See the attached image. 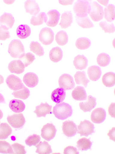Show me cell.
Here are the masks:
<instances>
[{"mask_svg":"<svg viewBox=\"0 0 115 154\" xmlns=\"http://www.w3.org/2000/svg\"><path fill=\"white\" fill-rule=\"evenodd\" d=\"M52 113L56 118L60 120H64L71 116L72 109L69 104L62 102L55 105L53 107Z\"/></svg>","mask_w":115,"mask_h":154,"instance_id":"obj_1","label":"cell"},{"mask_svg":"<svg viewBox=\"0 0 115 154\" xmlns=\"http://www.w3.org/2000/svg\"><path fill=\"white\" fill-rule=\"evenodd\" d=\"M8 52L14 58H21L25 54V48L20 40L14 39L9 44Z\"/></svg>","mask_w":115,"mask_h":154,"instance_id":"obj_2","label":"cell"},{"mask_svg":"<svg viewBox=\"0 0 115 154\" xmlns=\"http://www.w3.org/2000/svg\"><path fill=\"white\" fill-rule=\"evenodd\" d=\"M90 10V2L88 1H78L75 4L73 10L79 18L87 17Z\"/></svg>","mask_w":115,"mask_h":154,"instance_id":"obj_3","label":"cell"},{"mask_svg":"<svg viewBox=\"0 0 115 154\" xmlns=\"http://www.w3.org/2000/svg\"><path fill=\"white\" fill-rule=\"evenodd\" d=\"M89 14L94 22H99L103 19L104 16L103 8L96 2L90 3V10Z\"/></svg>","mask_w":115,"mask_h":154,"instance_id":"obj_4","label":"cell"},{"mask_svg":"<svg viewBox=\"0 0 115 154\" xmlns=\"http://www.w3.org/2000/svg\"><path fill=\"white\" fill-rule=\"evenodd\" d=\"M94 125L90 121L85 120L81 122L78 127V133L80 136L87 137L94 133Z\"/></svg>","mask_w":115,"mask_h":154,"instance_id":"obj_5","label":"cell"},{"mask_svg":"<svg viewBox=\"0 0 115 154\" xmlns=\"http://www.w3.org/2000/svg\"><path fill=\"white\" fill-rule=\"evenodd\" d=\"M39 39L42 44L44 45H49L54 40V33L50 28H43L39 33Z\"/></svg>","mask_w":115,"mask_h":154,"instance_id":"obj_6","label":"cell"},{"mask_svg":"<svg viewBox=\"0 0 115 154\" xmlns=\"http://www.w3.org/2000/svg\"><path fill=\"white\" fill-rule=\"evenodd\" d=\"M7 119L9 124L16 129L22 128L26 122L25 117L22 113L9 116Z\"/></svg>","mask_w":115,"mask_h":154,"instance_id":"obj_7","label":"cell"},{"mask_svg":"<svg viewBox=\"0 0 115 154\" xmlns=\"http://www.w3.org/2000/svg\"><path fill=\"white\" fill-rule=\"evenodd\" d=\"M58 84L59 87L65 91L72 90L75 86L73 78L67 74H63L60 76L58 80Z\"/></svg>","mask_w":115,"mask_h":154,"instance_id":"obj_8","label":"cell"},{"mask_svg":"<svg viewBox=\"0 0 115 154\" xmlns=\"http://www.w3.org/2000/svg\"><path fill=\"white\" fill-rule=\"evenodd\" d=\"M7 85L11 90L14 91L22 90L25 88L22 80L19 77L11 75L7 78L6 81Z\"/></svg>","mask_w":115,"mask_h":154,"instance_id":"obj_9","label":"cell"},{"mask_svg":"<svg viewBox=\"0 0 115 154\" xmlns=\"http://www.w3.org/2000/svg\"><path fill=\"white\" fill-rule=\"evenodd\" d=\"M56 130L55 126L52 123H47L42 128L41 136L43 139L49 141L55 137Z\"/></svg>","mask_w":115,"mask_h":154,"instance_id":"obj_10","label":"cell"},{"mask_svg":"<svg viewBox=\"0 0 115 154\" xmlns=\"http://www.w3.org/2000/svg\"><path fill=\"white\" fill-rule=\"evenodd\" d=\"M62 131L63 134L67 137H72L76 134L77 128L76 124L73 122L68 120L63 122Z\"/></svg>","mask_w":115,"mask_h":154,"instance_id":"obj_11","label":"cell"},{"mask_svg":"<svg viewBox=\"0 0 115 154\" xmlns=\"http://www.w3.org/2000/svg\"><path fill=\"white\" fill-rule=\"evenodd\" d=\"M106 117L105 110L102 108H97L93 111L91 119L93 123L101 124L104 122Z\"/></svg>","mask_w":115,"mask_h":154,"instance_id":"obj_12","label":"cell"},{"mask_svg":"<svg viewBox=\"0 0 115 154\" xmlns=\"http://www.w3.org/2000/svg\"><path fill=\"white\" fill-rule=\"evenodd\" d=\"M47 14L48 19L46 23L47 26L51 27L56 26L60 19V13L57 10H53L49 11Z\"/></svg>","mask_w":115,"mask_h":154,"instance_id":"obj_13","label":"cell"},{"mask_svg":"<svg viewBox=\"0 0 115 154\" xmlns=\"http://www.w3.org/2000/svg\"><path fill=\"white\" fill-rule=\"evenodd\" d=\"M23 82L26 86L30 88H33L38 85V76L33 72L27 73L24 75Z\"/></svg>","mask_w":115,"mask_h":154,"instance_id":"obj_14","label":"cell"},{"mask_svg":"<svg viewBox=\"0 0 115 154\" xmlns=\"http://www.w3.org/2000/svg\"><path fill=\"white\" fill-rule=\"evenodd\" d=\"M25 67L24 64L20 60H14L9 63V71L13 73L20 74L25 71Z\"/></svg>","mask_w":115,"mask_h":154,"instance_id":"obj_15","label":"cell"},{"mask_svg":"<svg viewBox=\"0 0 115 154\" xmlns=\"http://www.w3.org/2000/svg\"><path fill=\"white\" fill-rule=\"evenodd\" d=\"M96 99L91 96H88L87 102L79 103L80 108L84 112H90L96 107Z\"/></svg>","mask_w":115,"mask_h":154,"instance_id":"obj_16","label":"cell"},{"mask_svg":"<svg viewBox=\"0 0 115 154\" xmlns=\"http://www.w3.org/2000/svg\"><path fill=\"white\" fill-rule=\"evenodd\" d=\"M52 106L48 105L47 103H41V105L36 106V110L34 111L38 117H45L47 114L51 113Z\"/></svg>","mask_w":115,"mask_h":154,"instance_id":"obj_17","label":"cell"},{"mask_svg":"<svg viewBox=\"0 0 115 154\" xmlns=\"http://www.w3.org/2000/svg\"><path fill=\"white\" fill-rule=\"evenodd\" d=\"M25 8L27 13L34 16L37 15L40 11L39 5L35 1L28 0L26 1L25 4Z\"/></svg>","mask_w":115,"mask_h":154,"instance_id":"obj_18","label":"cell"},{"mask_svg":"<svg viewBox=\"0 0 115 154\" xmlns=\"http://www.w3.org/2000/svg\"><path fill=\"white\" fill-rule=\"evenodd\" d=\"M66 93L62 88H58L52 92L51 95V99L57 104L61 103L65 99Z\"/></svg>","mask_w":115,"mask_h":154,"instance_id":"obj_19","label":"cell"},{"mask_svg":"<svg viewBox=\"0 0 115 154\" xmlns=\"http://www.w3.org/2000/svg\"><path fill=\"white\" fill-rule=\"evenodd\" d=\"M72 96L73 99L77 101H84L87 98L85 89L81 86H78L75 88L72 93Z\"/></svg>","mask_w":115,"mask_h":154,"instance_id":"obj_20","label":"cell"},{"mask_svg":"<svg viewBox=\"0 0 115 154\" xmlns=\"http://www.w3.org/2000/svg\"><path fill=\"white\" fill-rule=\"evenodd\" d=\"M15 19L13 15L9 13H5L0 17V24L10 29L13 26Z\"/></svg>","mask_w":115,"mask_h":154,"instance_id":"obj_21","label":"cell"},{"mask_svg":"<svg viewBox=\"0 0 115 154\" xmlns=\"http://www.w3.org/2000/svg\"><path fill=\"white\" fill-rule=\"evenodd\" d=\"M9 107L12 111L16 113L23 112L26 107L25 103L22 101L16 99L11 100L9 103Z\"/></svg>","mask_w":115,"mask_h":154,"instance_id":"obj_22","label":"cell"},{"mask_svg":"<svg viewBox=\"0 0 115 154\" xmlns=\"http://www.w3.org/2000/svg\"><path fill=\"white\" fill-rule=\"evenodd\" d=\"M87 74L90 79L96 82L100 78L102 75L101 69L99 67L93 66L88 69Z\"/></svg>","mask_w":115,"mask_h":154,"instance_id":"obj_23","label":"cell"},{"mask_svg":"<svg viewBox=\"0 0 115 154\" xmlns=\"http://www.w3.org/2000/svg\"><path fill=\"white\" fill-rule=\"evenodd\" d=\"M72 22V16L70 11L64 12L61 15L59 25L62 28L65 29L70 27Z\"/></svg>","mask_w":115,"mask_h":154,"instance_id":"obj_24","label":"cell"},{"mask_svg":"<svg viewBox=\"0 0 115 154\" xmlns=\"http://www.w3.org/2000/svg\"><path fill=\"white\" fill-rule=\"evenodd\" d=\"M73 64L77 69H84L87 66L88 60L84 56L77 55L75 57Z\"/></svg>","mask_w":115,"mask_h":154,"instance_id":"obj_25","label":"cell"},{"mask_svg":"<svg viewBox=\"0 0 115 154\" xmlns=\"http://www.w3.org/2000/svg\"><path fill=\"white\" fill-rule=\"evenodd\" d=\"M31 33L30 27L27 25H21L16 29L17 36L21 39H25L29 37Z\"/></svg>","mask_w":115,"mask_h":154,"instance_id":"obj_26","label":"cell"},{"mask_svg":"<svg viewBox=\"0 0 115 154\" xmlns=\"http://www.w3.org/2000/svg\"><path fill=\"white\" fill-rule=\"evenodd\" d=\"M49 57L53 62H58L61 60L63 57V51L59 47L53 48L49 52Z\"/></svg>","mask_w":115,"mask_h":154,"instance_id":"obj_27","label":"cell"},{"mask_svg":"<svg viewBox=\"0 0 115 154\" xmlns=\"http://www.w3.org/2000/svg\"><path fill=\"white\" fill-rule=\"evenodd\" d=\"M48 17L47 14L44 12L40 13L37 16H33L30 20V24L34 26H38L43 24L44 22L46 23Z\"/></svg>","mask_w":115,"mask_h":154,"instance_id":"obj_28","label":"cell"},{"mask_svg":"<svg viewBox=\"0 0 115 154\" xmlns=\"http://www.w3.org/2000/svg\"><path fill=\"white\" fill-rule=\"evenodd\" d=\"M102 82L105 86L111 88L115 85V74L113 72H109L103 76Z\"/></svg>","mask_w":115,"mask_h":154,"instance_id":"obj_29","label":"cell"},{"mask_svg":"<svg viewBox=\"0 0 115 154\" xmlns=\"http://www.w3.org/2000/svg\"><path fill=\"white\" fill-rule=\"evenodd\" d=\"M37 149L36 153L39 154H49L52 153V149L51 146L46 141L41 142L36 146Z\"/></svg>","mask_w":115,"mask_h":154,"instance_id":"obj_30","label":"cell"},{"mask_svg":"<svg viewBox=\"0 0 115 154\" xmlns=\"http://www.w3.org/2000/svg\"><path fill=\"white\" fill-rule=\"evenodd\" d=\"M74 79L77 85H82L84 87H87L90 81L87 78L86 73L84 71H78L74 75Z\"/></svg>","mask_w":115,"mask_h":154,"instance_id":"obj_31","label":"cell"},{"mask_svg":"<svg viewBox=\"0 0 115 154\" xmlns=\"http://www.w3.org/2000/svg\"><path fill=\"white\" fill-rule=\"evenodd\" d=\"M105 18L108 22H112L115 20V6L110 4L105 8L104 12Z\"/></svg>","mask_w":115,"mask_h":154,"instance_id":"obj_32","label":"cell"},{"mask_svg":"<svg viewBox=\"0 0 115 154\" xmlns=\"http://www.w3.org/2000/svg\"><path fill=\"white\" fill-rule=\"evenodd\" d=\"M12 132V128L8 124L2 123L0 125V140L7 138Z\"/></svg>","mask_w":115,"mask_h":154,"instance_id":"obj_33","label":"cell"},{"mask_svg":"<svg viewBox=\"0 0 115 154\" xmlns=\"http://www.w3.org/2000/svg\"><path fill=\"white\" fill-rule=\"evenodd\" d=\"M92 143L89 139L82 138L77 142V147L81 151H87L90 149Z\"/></svg>","mask_w":115,"mask_h":154,"instance_id":"obj_34","label":"cell"},{"mask_svg":"<svg viewBox=\"0 0 115 154\" xmlns=\"http://www.w3.org/2000/svg\"><path fill=\"white\" fill-rule=\"evenodd\" d=\"M55 39L58 45L63 46L68 42V36L65 31L61 30L56 34Z\"/></svg>","mask_w":115,"mask_h":154,"instance_id":"obj_35","label":"cell"},{"mask_svg":"<svg viewBox=\"0 0 115 154\" xmlns=\"http://www.w3.org/2000/svg\"><path fill=\"white\" fill-rule=\"evenodd\" d=\"M91 41L89 38L85 37L78 38L75 42V46L79 50H85L90 47Z\"/></svg>","mask_w":115,"mask_h":154,"instance_id":"obj_36","label":"cell"},{"mask_svg":"<svg viewBox=\"0 0 115 154\" xmlns=\"http://www.w3.org/2000/svg\"><path fill=\"white\" fill-rule=\"evenodd\" d=\"M97 62L99 66L105 67L111 62V57L108 54L105 53L100 54L97 57Z\"/></svg>","mask_w":115,"mask_h":154,"instance_id":"obj_37","label":"cell"},{"mask_svg":"<svg viewBox=\"0 0 115 154\" xmlns=\"http://www.w3.org/2000/svg\"><path fill=\"white\" fill-rule=\"evenodd\" d=\"M30 50L39 57L44 55V50L41 44L37 42H32L30 44Z\"/></svg>","mask_w":115,"mask_h":154,"instance_id":"obj_38","label":"cell"},{"mask_svg":"<svg viewBox=\"0 0 115 154\" xmlns=\"http://www.w3.org/2000/svg\"><path fill=\"white\" fill-rule=\"evenodd\" d=\"M76 21L78 25L83 28H90L94 27L93 23L87 17L84 18L76 17Z\"/></svg>","mask_w":115,"mask_h":154,"instance_id":"obj_39","label":"cell"},{"mask_svg":"<svg viewBox=\"0 0 115 154\" xmlns=\"http://www.w3.org/2000/svg\"><path fill=\"white\" fill-rule=\"evenodd\" d=\"M12 94L15 98L25 100V99H28L30 96V91L28 88L25 87V88L21 90L13 92Z\"/></svg>","mask_w":115,"mask_h":154,"instance_id":"obj_40","label":"cell"},{"mask_svg":"<svg viewBox=\"0 0 115 154\" xmlns=\"http://www.w3.org/2000/svg\"><path fill=\"white\" fill-rule=\"evenodd\" d=\"M0 153L14 154L12 146L6 141H0Z\"/></svg>","mask_w":115,"mask_h":154,"instance_id":"obj_41","label":"cell"},{"mask_svg":"<svg viewBox=\"0 0 115 154\" xmlns=\"http://www.w3.org/2000/svg\"><path fill=\"white\" fill-rule=\"evenodd\" d=\"M35 60V56L30 52L26 54L21 58L19 59V60L21 61L22 63L24 64L25 67H28V66L33 63Z\"/></svg>","mask_w":115,"mask_h":154,"instance_id":"obj_42","label":"cell"},{"mask_svg":"<svg viewBox=\"0 0 115 154\" xmlns=\"http://www.w3.org/2000/svg\"><path fill=\"white\" fill-rule=\"evenodd\" d=\"M41 140L40 136L37 134H33L30 136L25 140V143L27 145L31 146H36L37 144L39 143Z\"/></svg>","mask_w":115,"mask_h":154,"instance_id":"obj_43","label":"cell"},{"mask_svg":"<svg viewBox=\"0 0 115 154\" xmlns=\"http://www.w3.org/2000/svg\"><path fill=\"white\" fill-rule=\"evenodd\" d=\"M99 26L105 33H113L115 32V26L113 23L109 24L104 21L100 22Z\"/></svg>","mask_w":115,"mask_h":154,"instance_id":"obj_44","label":"cell"},{"mask_svg":"<svg viewBox=\"0 0 115 154\" xmlns=\"http://www.w3.org/2000/svg\"><path fill=\"white\" fill-rule=\"evenodd\" d=\"M10 37L8 28L6 26H0V40L4 41Z\"/></svg>","mask_w":115,"mask_h":154,"instance_id":"obj_45","label":"cell"},{"mask_svg":"<svg viewBox=\"0 0 115 154\" xmlns=\"http://www.w3.org/2000/svg\"><path fill=\"white\" fill-rule=\"evenodd\" d=\"M12 148L14 150V154H25L26 151L25 150V147L22 145L18 143L13 144L12 145Z\"/></svg>","mask_w":115,"mask_h":154,"instance_id":"obj_46","label":"cell"},{"mask_svg":"<svg viewBox=\"0 0 115 154\" xmlns=\"http://www.w3.org/2000/svg\"><path fill=\"white\" fill-rule=\"evenodd\" d=\"M64 154H79V152L78 151L77 149L74 147L69 146L66 147L63 151Z\"/></svg>","mask_w":115,"mask_h":154,"instance_id":"obj_47","label":"cell"},{"mask_svg":"<svg viewBox=\"0 0 115 154\" xmlns=\"http://www.w3.org/2000/svg\"><path fill=\"white\" fill-rule=\"evenodd\" d=\"M115 103H112L110 105L108 108L109 113L113 118H115Z\"/></svg>","mask_w":115,"mask_h":154,"instance_id":"obj_48","label":"cell"},{"mask_svg":"<svg viewBox=\"0 0 115 154\" xmlns=\"http://www.w3.org/2000/svg\"><path fill=\"white\" fill-rule=\"evenodd\" d=\"M108 135L109 137L110 140L115 141V128H113L108 133Z\"/></svg>","mask_w":115,"mask_h":154,"instance_id":"obj_49","label":"cell"},{"mask_svg":"<svg viewBox=\"0 0 115 154\" xmlns=\"http://www.w3.org/2000/svg\"><path fill=\"white\" fill-rule=\"evenodd\" d=\"M73 1H59V2L63 5H71L73 3Z\"/></svg>","mask_w":115,"mask_h":154,"instance_id":"obj_50","label":"cell"},{"mask_svg":"<svg viewBox=\"0 0 115 154\" xmlns=\"http://www.w3.org/2000/svg\"><path fill=\"white\" fill-rule=\"evenodd\" d=\"M5 99L1 94H0V103H5Z\"/></svg>","mask_w":115,"mask_h":154,"instance_id":"obj_51","label":"cell"},{"mask_svg":"<svg viewBox=\"0 0 115 154\" xmlns=\"http://www.w3.org/2000/svg\"><path fill=\"white\" fill-rule=\"evenodd\" d=\"M4 78H3L2 76L1 75H0V85H1V84H2L3 83H4Z\"/></svg>","mask_w":115,"mask_h":154,"instance_id":"obj_52","label":"cell"},{"mask_svg":"<svg viewBox=\"0 0 115 154\" xmlns=\"http://www.w3.org/2000/svg\"><path fill=\"white\" fill-rule=\"evenodd\" d=\"M3 112H2L1 110L0 109V120L3 118Z\"/></svg>","mask_w":115,"mask_h":154,"instance_id":"obj_53","label":"cell"}]
</instances>
